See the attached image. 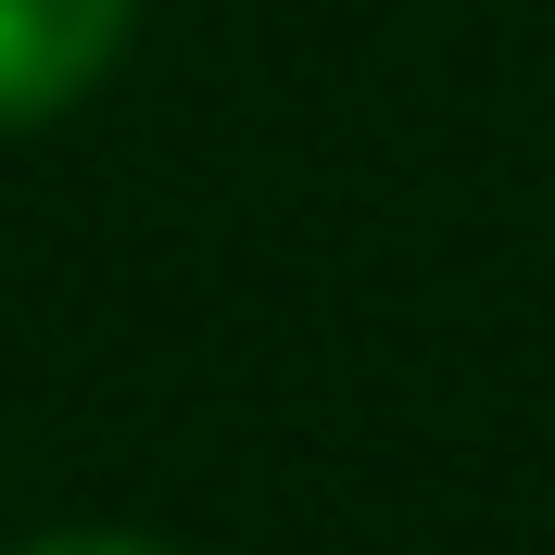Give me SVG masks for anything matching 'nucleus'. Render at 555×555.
Masks as SVG:
<instances>
[{"mask_svg": "<svg viewBox=\"0 0 555 555\" xmlns=\"http://www.w3.org/2000/svg\"><path fill=\"white\" fill-rule=\"evenodd\" d=\"M13 555H165V543H139V530H51V543H13Z\"/></svg>", "mask_w": 555, "mask_h": 555, "instance_id": "obj_2", "label": "nucleus"}, {"mask_svg": "<svg viewBox=\"0 0 555 555\" xmlns=\"http://www.w3.org/2000/svg\"><path fill=\"white\" fill-rule=\"evenodd\" d=\"M139 0H0V127H51L127 51Z\"/></svg>", "mask_w": 555, "mask_h": 555, "instance_id": "obj_1", "label": "nucleus"}]
</instances>
